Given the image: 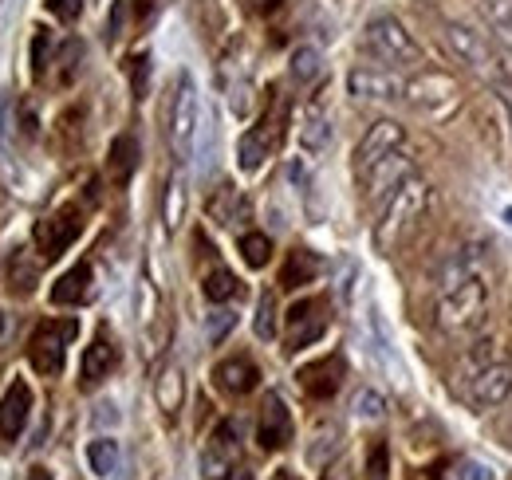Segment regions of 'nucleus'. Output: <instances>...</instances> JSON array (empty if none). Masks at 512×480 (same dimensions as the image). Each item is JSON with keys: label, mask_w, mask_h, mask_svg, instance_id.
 <instances>
[{"label": "nucleus", "mask_w": 512, "mask_h": 480, "mask_svg": "<svg viewBox=\"0 0 512 480\" xmlns=\"http://www.w3.org/2000/svg\"><path fill=\"white\" fill-rule=\"evenodd\" d=\"M489 248L481 240L461 244L438 264V323L449 335H469L489 315Z\"/></svg>", "instance_id": "nucleus-1"}, {"label": "nucleus", "mask_w": 512, "mask_h": 480, "mask_svg": "<svg viewBox=\"0 0 512 480\" xmlns=\"http://www.w3.org/2000/svg\"><path fill=\"white\" fill-rule=\"evenodd\" d=\"M426 205H430V185L418 178V174L402 181L383 201V213L375 221V248L379 252H394L402 240L418 229Z\"/></svg>", "instance_id": "nucleus-2"}, {"label": "nucleus", "mask_w": 512, "mask_h": 480, "mask_svg": "<svg viewBox=\"0 0 512 480\" xmlns=\"http://www.w3.org/2000/svg\"><path fill=\"white\" fill-rule=\"evenodd\" d=\"M363 52L379 63V67H394V71L422 63V48L414 44V36L394 16H375L363 28Z\"/></svg>", "instance_id": "nucleus-3"}, {"label": "nucleus", "mask_w": 512, "mask_h": 480, "mask_svg": "<svg viewBox=\"0 0 512 480\" xmlns=\"http://www.w3.org/2000/svg\"><path fill=\"white\" fill-rule=\"evenodd\" d=\"M197 130H201V95L190 71H182L174 103H170V150L178 162H190L193 146H197Z\"/></svg>", "instance_id": "nucleus-4"}, {"label": "nucleus", "mask_w": 512, "mask_h": 480, "mask_svg": "<svg viewBox=\"0 0 512 480\" xmlns=\"http://www.w3.org/2000/svg\"><path fill=\"white\" fill-rule=\"evenodd\" d=\"M446 40H449V48H453V56L465 63L473 75H481L489 87H497L501 79H509L501 56L493 52V44H489L481 32H473V28H465V24H446Z\"/></svg>", "instance_id": "nucleus-5"}, {"label": "nucleus", "mask_w": 512, "mask_h": 480, "mask_svg": "<svg viewBox=\"0 0 512 480\" xmlns=\"http://www.w3.org/2000/svg\"><path fill=\"white\" fill-rule=\"evenodd\" d=\"M79 335V323L75 319H48L32 331L28 339V362L44 374V378H56L64 370L67 359V343Z\"/></svg>", "instance_id": "nucleus-6"}, {"label": "nucleus", "mask_w": 512, "mask_h": 480, "mask_svg": "<svg viewBox=\"0 0 512 480\" xmlns=\"http://www.w3.org/2000/svg\"><path fill=\"white\" fill-rule=\"evenodd\" d=\"M406 87L410 79L398 75L394 67H355L347 75V91L363 103H406Z\"/></svg>", "instance_id": "nucleus-7"}, {"label": "nucleus", "mask_w": 512, "mask_h": 480, "mask_svg": "<svg viewBox=\"0 0 512 480\" xmlns=\"http://www.w3.org/2000/svg\"><path fill=\"white\" fill-rule=\"evenodd\" d=\"M79 233H83V209H79V205H64V209H56L52 217H44V221L36 225L40 260H60L67 248L75 244Z\"/></svg>", "instance_id": "nucleus-8"}, {"label": "nucleus", "mask_w": 512, "mask_h": 480, "mask_svg": "<svg viewBox=\"0 0 512 480\" xmlns=\"http://www.w3.org/2000/svg\"><path fill=\"white\" fill-rule=\"evenodd\" d=\"M512 394V366L509 362H485L465 378V398L477 410H493Z\"/></svg>", "instance_id": "nucleus-9"}, {"label": "nucleus", "mask_w": 512, "mask_h": 480, "mask_svg": "<svg viewBox=\"0 0 512 480\" xmlns=\"http://www.w3.org/2000/svg\"><path fill=\"white\" fill-rule=\"evenodd\" d=\"M241 465V441H237V425L233 421H221L201 453V477L205 480H233Z\"/></svg>", "instance_id": "nucleus-10"}, {"label": "nucleus", "mask_w": 512, "mask_h": 480, "mask_svg": "<svg viewBox=\"0 0 512 480\" xmlns=\"http://www.w3.org/2000/svg\"><path fill=\"white\" fill-rule=\"evenodd\" d=\"M406 178H414V158H410L406 150H394V154H386L383 162H375V166L363 174V193H367V201L383 205L386 197H390Z\"/></svg>", "instance_id": "nucleus-11"}, {"label": "nucleus", "mask_w": 512, "mask_h": 480, "mask_svg": "<svg viewBox=\"0 0 512 480\" xmlns=\"http://www.w3.org/2000/svg\"><path fill=\"white\" fill-rule=\"evenodd\" d=\"M292 433H296V425H292V414H288L284 398L280 394H268L264 406H260V418H256V441H260V449L264 453H280V449H288Z\"/></svg>", "instance_id": "nucleus-12"}, {"label": "nucleus", "mask_w": 512, "mask_h": 480, "mask_svg": "<svg viewBox=\"0 0 512 480\" xmlns=\"http://www.w3.org/2000/svg\"><path fill=\"white\" fill-rule=\"evenodd\" d=\"M327 331V303L323 300H296L288 307V351L312 347Z\"/></svg>", "instance_id": "nucleus-13"}, {"label": "nucleus", "mask_w": 512, "mask_h": 480, "mask_svg": "<svg viewBox=\"0 0 512 480\" xmlns=\"http://www.w3.org/2000/svg\"><path fill=\"white\" fill-rule=\"evenodd\" d=\"M343 374H347L343 355H323V359L300 366V370H296V382H300V390H304L308 398L327 402V398H335V390L343 386Z\"/></svg>", "instance_id": "nucleus-14"}, {"label": "nucleus", "mask_w": 512, "mask_h": 480, "mask_svg": "<svg viewBox=\"0 0 512 480\" xmlns=\"http://www.w3.org/2000/svg\"><path fill=\"white\" fill-rule=\"evenodd\" d=\"M402 142H406V130L398 126V122H375L367 134H363V142L355 146V170L359 174H367L375 162H383L386 154H394V150H402Z\"/></svg>", "instance_id": "nucleus-15"}, {"label": "nucleus", "mask_w": 512, "mask_h": 480, "mask_svg": "<svg viewBox=\"0 0 512 480\" xmlns=\"http://www.w3.org/2000/svg\"><path fill=\"white\" fill-rule=\"evenodd\" d=\"M457 87L449 75H438V71H426V75H410V87H406V103L418 107V111H442L453 103Z\"/></svg>", "instance_id": "nucleus-16"}, {"label": "nucleus", "mask_w": 512, "mask_h": 480, "mask_svg": "<svg viewBox=\"0 0 512 480\" xmlns=\"http://www.w3.org/2000/svg\"><path fill=\"white\" fill-rule=\"evenodd\" d=\"M28 414H32V386L24 378H12V386L0 398V437L16 441L28 425Z\"/></svg>", "instance_id": "nucleus-17"}, {"label": "nucleus", "mask_w": 512, "mask_h": 480, "mask_svg": "<svg viewBox=\"0 0 512 480\" xmlns=\"http://www.w3.org/2000/svg\"><path fill=\"white\" fill-rule=\"evenodd\" d=\"M280 119H284V115H280ZM280 119H272V111H268L264 119L256 122L253 130H245V134H241V142H237V162H241V170H249V174H253V170L264 166V158L272 154V142H276V130H280L276 122Z\"/></svg>", "instance_id": "nucleus-18"}, {"label": "nucleus", "mask_w": 512, "mask_h": 480, "mask_svg": "<svg viewBox=\"0 0 512 480\" xmlns=\"http://www.w3.org/2000/svg\"><path fill=\"white\" fill-rule=\"evenodd\" d=\"M119 366V347L111 343V335L107 331H99L95 339H91V347L83 351V366H79V378H83V386H95V382H103L111 370Z\"/></svg>", "instance_id": "nucleus-19"}, {"label": "nucleus", "mask_w": 512, "mask_h": 480, "mask_svg": "<svg viewBox=\"0 0 512 480\" xmlns=\"http://www.w3.org/2000/svg\"><path fill=\"white\" fill-rule=\"evenodd\" d=\"M213 378H217V386L225 390V394H253L256 382H260V370H256L253 359H245V355H233V359L217 362V370H213Z\"/></svg>", "instance_id": "nucleus-20"}, {"label": "nucleus", "mask_w": 512, "mask_h": 480, "mask_svg": "<svg viewBox=\"0 0 512 480\" xmlns=\"http://www.w3.org/2000/svg\"><path fill=\"white\" fill-rule=\"evenodd\" d=\"M91 280H95L91 264L79 260L75 268H67L64 276L52 284V303H56V307H79V303H87V296H91Z\"/></svg>", "instance_id": "nucleus-21"}, {"label": "nucleus", "mask_w": 512, "mask_h": 480, "mask_svg": "<svg viewBox=\"0 0 512 480\" xmlns=\"http://www.w3.org/2000/svg\"><path fill=\"white\" fill-rule=\"evenodd\" d=\"M138 162H142V150H138V138L134 134H119L115 142H111V150H107V178L115 181L119 189L134 178V170H138Z\"/></svg>", "instance_id": "nucleus-22"}, {"label": "nucleus", "mask_w": 512, "mask_h": 480, "mask_svg": "<svg viewBox=\"0 0 512 480\" xmlns=\"http://www.w3.org/2000/svg\"><path fill=\"white\" fill-rule=\"evenodd\" d=\"M316 276H320V256L312 248H292L288 260H284V268H280V288L284 292H296V288L312 284Z\"/></svg>", "instance_id": "nucleus-23"}, {"label": "nucleus", "mask_w": 512, "mask_h": 480, "mask_svg": "<svg viewBox=\"0 0 512 480\" xmlns=\"http://www.w3.org/2000/svg\"><path fill=\"white\" fill-rule=\"evenodd\" d=\"M300 146H304L312 158H320L323 150L331 146V119H327V111H323L320 103H312V107L304 111V122H300Z\"/></svg>", "instance_id": "nucleus-24"}, {"label": "nucleus", "mask_w": 512, "mask_h": 480, "mask_svg": "<svg viewBox=\"0 0 512 480\" xmlns=\"http://www.w3.org/2000/svg\"><path fill=\"white\" fill-rule=\"evenodd\" d=\"M154 398H158V410L166 418H174L182 410V398H186V378H182V366H162L158 382H154Z\"/></svg>", "instance_id": "nucleus-25"}, {"label": "nucleus", "mask_w": 512, "mask_h": 480, "mask_svg": "<svg viewBox=\"0 0 512 480\" xmlns=\"http://www.w3.org/2000/svg\"><path fill=\"white\" fill-rule=\"evenodd\" d=\"M40 284V264L28 256V248H16L8 260V292L16 296H32Z\"/></svg>", "instance_id": "nucleus-26"}, {"label": "nucleus", "mask_w": 512, "mask_h": 480, "mask_svg": "<svg viewBox=\"0 0 512 480\" xmlns=\"http://www.w3.org/2000/svg\"><path fill=\"white\" fill-rule=\"evenodd\" d=\"M87 465H91V473L95 477H115L119 473V465H123V449H119V441L115 437H95L91 445H87Z\"/></svg>", "instance_id": "nucleus-27"}, {"label": "nucleus", "mask_w": 512, "mask_h": 480, "mask_svg": "<svg viewBox=\"0 0 512 480\" xmlns=\"http://www.w3.org/2000/svg\"><path fill=\"white\" fill-rule=\"evenodd\" d=\"M201 292H205L209 303H229V300H237L245 288H241V280H237L229 268H213V272L201 280Z\"/></svg>", "instance_id": "nucleus-28"}, {"label": "nucleus", "mask_w": 512, "mask_h": 480, "mask_svg": "<svg viewBox=\"0 0 512 480\" xmlns=\"http://www.w3.org/2000/svg\"><path fill=\"white\" fill-rule=\"evenodd\" d=\"M485 20L493 28V36L512 52V0H485Z\"/></svg>", "instance_id": "nucleus-29"}, {"label": "nucleus", "mask_w": 512, "mask_h": 480, "mask_svg": "<svg viewBox=\"0 0 512 480\" xmlns=\"http://www.w3.org/2000/svg\"><path fill=\"white\" fill-rule=\"evenodd\" d=\"M162 217H166V225H170V229H178V225H182V217H186V181L182 178H174L170 185H166Z\"/></svg>", "instance_id": "nucleus-30"}, {"label": "nucleus", "mask_w": 512, "mask_h": 480, "mask_svg": "<svg viewBox=\"0 0 512 480\" xmlns=\"http://www.w3.org/2000/svg\"><path fill=\"white\" fill-rule=\"evenodd\" d=\"M351 410H355V418L379 421L386 414V398L379 394V390L363 386V390H355V398H351Z\"/></svg>", "instance_id": "nucleus-31"}, {"label": "nucleus", "mask_w": 512, "mask_h": 480, "mask_svg": "<svg viewBox=\"0 0 512 480\" xmlns=\"http://www.w3.org/2000/svg\"><path fill=\"white\" fill-rule=\"evenodd\" d=\"M241 256H245L249 268H264L272 260V240L264 237V233H245L241 237Z\"/></svg>", "instance_id": "nucleus-32"}, {"label": "nucleus", "mask_w": 512, "mask_h": 480, "mask_svg": "<svg viewBox=\"0 0 512 480\" xmlns=\"http://www.w3.org/2000/svg\"><path fill=\"white\" fill-rule=\"evenodd\" d=\"M48 67H52V32L40 28V32L32 36V79L40 83V79L48 75Z\"/></svg>", "instance_id": "nucleus-33"}, {"label": "nucleus", "mask_w": 512, "mask_h": 480, "mask_svg": "<svg viewBox=\"0 0 512 480\" xmlns=\"http://www.w3.org/2000/svg\"><path fill=\"white\" fill-rule=\"evenodd\" d=\"M320 75V52L316 48H296L292 52V79L296 83H312Z\"/></svg>", "instance_id": "nucleus-34"}, {"label": "nucleus", "mask_w": 512, "mask_h": 480, "mask_svg": "<svg viewBox=\"0 0 512 480\" xmlns=\"http://www.w3.org/2000/svg\"><path fill=\"white\" fill-rule=\"evenodd\" d=\"M256 339H276V300L272 296H260V303H256V323H253Z\"/></svg>", "instance_id": "nucleus-35"}, {"label": "nucleus", "mask_w": 512, "mask_h": 480, "mask_svg": "<svg viewBox=\"0 0 512 480\" xmlns=\"http://www.w3.org/2000/svg\"><path fill=\"white\" fill-rule=\"evenodd\" d=\"M233 327H237V315H233L229 307H217V311H209V319H205V339H209V343H221Z\"/></svg>", "instance_id": "nucleus-36"}, {"label": "nucleus", "mask_w": 512, "mask_h": 480, "mask_svg": "<svg viewBox=\"0 0 512 480\" xmlns=\"http://www.w3.org/2000/svg\"><path fill=\"white\" fill-rule=\"evenodd\" d=\"M130 87H134V99H146V91H150V56L146 52L130 60Z\"/></svg>", "instance_id": "nucleus-37"}, {"label": "nucleus", "mask_w": 512, "mask_h": 480, "mask_svg": "<svg viewBox=\"0 0 512 480\" xmlns=\"http://www.w3.org/2000/svg\"><path fill=\"white\" fill-rule=\"evenodd\" d=\"M386 473H390V449H386V441H379L367 457V480H386Z\"/></svg>", "instance_id": "nucleus-38"}, {"label": "nucleus", "mask_w": 512, "mask_h": 480, "mask_svg": "<svg viewBox=\"0 0 512 480\" xmlns=\"http://www.w3.org/2000/svg\"><path fill=\"white\" fill-rule=\"evenodd\" d=\"M79 56H83V48H79V40H67L64 44V56H60V63H64V71H60V83H71L75 75H79Z\"/></svg>", "instance_id": "nucleus-39"}, {"label": "nucleus", "mask_w": 512, "mask_h": 480, "mask_svg": "<svg viewBox=\"0 0 512 480\" xmlns=\"http://www.w3.org/2000/svg\"><path fill=\"white\" fill-rule=\"evenodd\" d=\"M154 307H158V292H154L150 280H142V284H138V319L150 323V319H154Z\"/></svg>", "instance_id": "nucleus-40"}, {"label": "nucleus", "mask_w": 512, "mask_h": 480, "mask_svg": "<svg viewBox=\"0 0 512 480\" xmlns=\"http://www.w3.org/2000/svg\"><path fill=\"white\" fill-rule=\"evenodd\" d=\"M457 480H497V469L485 461H461L457 465Z\"/></svg>", "instance_id": "nucleus-41"}, {"label": "nucleus", "mask_w": 512, "mask_h": 480, "mask_svg": "<svg viewBox=\"0 0 512 480\" xmlns=\"http://www.w3.org/2000/svg\"><path fill=\"white\" fill-rule=\"evenodd\" d=\"M48 12L56 16V20H64V24H71L79 12H83V0H48Z\"/></svg>", "instance_id": "nucleus-42"}, {"label": "nucleus", "mask_w": 512, "mask_h": 480, "mask_svg": "<svg viewBox=\"0 0 512 480\" xmlns=\"http://www.w3.org/2000/svg\"><path fill=\"white\" fill-rule=\"evenodd\" d=\"M0 150H12V99H0Z\"/></svg>", "instance_id": "nucleus-43"}, {"label": "nucleus", "mask_w": 512, "mask_h": 480, "mask_svg": "<svg viewBox=\"0 0 512 480\" xmlns=\"http://www.w3.org/2000/svg\"><path fill=\"white\" fill-rule=\"evenodd\" d=\"M493 91H497V99H501V107L509 111V122H512V75H509V79H501Z\"/></svg>", "instance_id": "nucleus-44"}, {"label": "nucleus", "mask_w": 512, "mask_h": 480, "mask_svg": "<svg viewBox=\"0 0 512 480\" xmlns=\"http://www.w3.org/2000/svg\"><path fill=\"white\" fill-rule=\"evenodd\" d=\"M95 421H99V425H115V421H119V410H115L111 402H103L99 414H95Z\"/></svg>", "instance_id": "nucleus-45"}, {"label": "nucleus", "mask_w": 512, "mask_h": 480, "mask_svg": "<svg viewBox=\"0 0 512 480\" xmlns=\"http://www.w3.org/2000/svg\"><path fill=\"white\" fill-rule=\"evenodd\" d=\"M119 36H123V4L111 8V40H119Z\"/></svg>", "instance_id": "nucleus-46"}, {"label": "nucleus", "mask_w": 512, "mask_h": 480, "mask_svg": "<svg viewBox=\"0 0 512 480\" xmlns=\"http://www.w3.org/2000/svg\"><path fill=\"white\" fill-rule=\"evenodd\" d=\"M276 4H280V0H249V8H253V12H272Z\"/></svg>", "instance_id": "nucleus-47"}, {"label": "nucleus", "mask_w": 512, "mask_h": 480, "mask_svg": "<svg viewBox=\"0 0 512 480\" xmlns=\"http://www.w3.org/2000/svg\"><path fill=\"white\" fill-rule=\"evenodd\" d=\"M28 480H52V473H48V469H44V465H36V469H32V473H28Z\"/></svg>", "instance_id": "nucleus-48"}, {"label": "nucleus", "mask_w": 512, "mask_h": 480, "mask_svg": "<svg viewBox=\"0 0 512 480\" xmlns=\"http://www.w3.org/2000/svg\"><path fill=\"white\" fill-rule=\"evenodd\" d=\"M0 335H4V311H0Z\"/></svg>", "instance_id": "nucleus-49"}]
</instances>
